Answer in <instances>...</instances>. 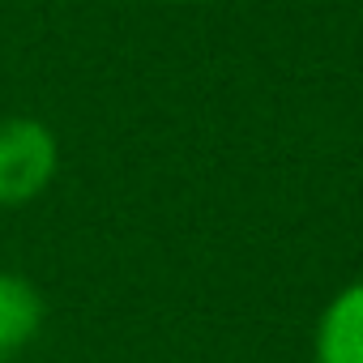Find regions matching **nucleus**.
I'll list each match as a JSON object with an SVG mask.
<instances>
[{
	"label": "nucleus",
	"instance_id": "obj_1",
	"mask_svg": "<svg viewBox=\"0 0 363 363\" xmlns=\"http://www.w3.org/2000/svg\"><path fill=\"white\" fill-rule=\"evenodd\" d=\"M56 175V137L39 120H0V206H26Z\"/></svg>",
	"mask_w": 363,
	"mask_h": 363
},
{
	"label": "nucleus",
	"instance_id": "obj_2",
	"mask_svg": "<svg viewBox=\"0 0 363 363\" xmlns=\"http://www.w3.org/2000/svg\"><path fill=\"white\" fill-rule=\"evenodd\" d=\"M320 363H363V282L346 286L320 316L316 329Z\"/></svg>",
	"mask_w": 363,
	"mask_h": 363
},
{
	"label": "nucleus",
	"instance_id": "obj_3",
	"mask_svg": "<svg viewBox=\"0 0 363 363\" xmlns=\"http://www.w3.org/2000/svg\"><path fill=\"white\" fill-rule=\"evenodd\" d=\"M43 320V299L30 282L0 274V359L22 350Z\"/></svg>",
	"mask_w": 363,
	"mask_h": 363
}]
</instances>
